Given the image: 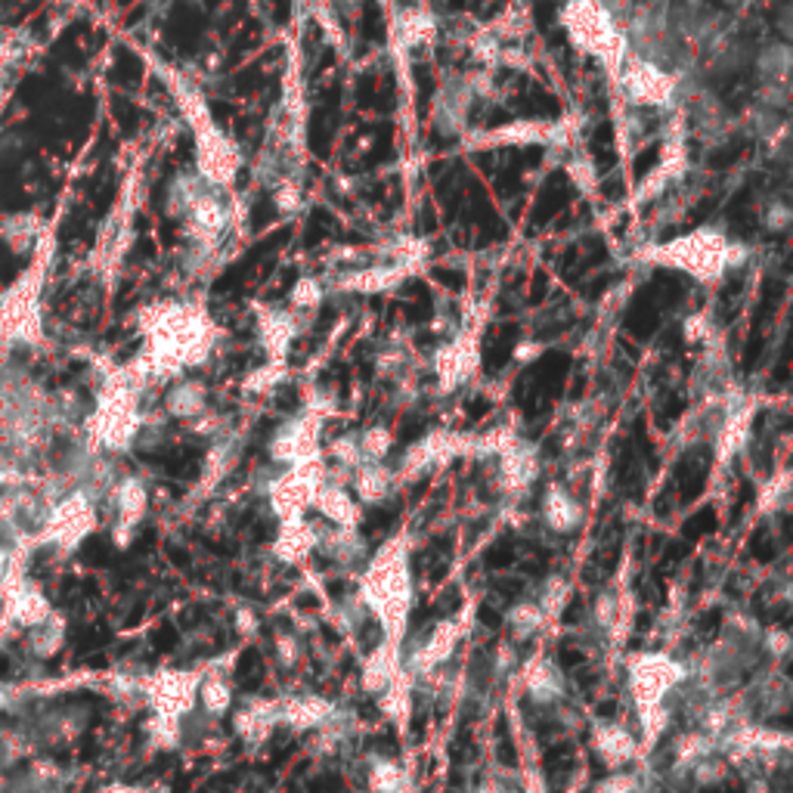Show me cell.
<instances>
[{"instance_id": "1", "label": "cell", "mask_w": 793, "mask_h": 793, "mask_svg": "<svg viewBox=\"0 0 793 793\" xmlns=\"http://www.w3.org/2000/svg\"><path fill=\"white\" fill-rule=\"evenodd\" d=\"M357 595L369 617H375L382 639L406 645V629L416 601V583H412L409 539L391 536L375 552H369Z\"/></svg>"}, {"instance_id": "2", "label": "cell", "mask_w": 793, "mask_h": 793, "mask_svg": "<svg viewBox=\"0 0 793 793\" xmlns=\"http://www.w3.org/2000/svg\"><path fill=\"white\" fill-rule=\"evenodd\" d=\"M626 688L642 725V750H651L670 728V697L691 679V663L670 651H639L626 657Z\"/></svg>"}, {"instance_id": "3", "label": "cell", "mask_w": 793, "mask_h": 793, "mask_svg": "<svg viewBox=\"0 0 793 793\" xmlns=\"http://www.w3.org/2000/svg\"><path fill=\"white\" fill-rule=\"evenodd\" d=\"M642 264L651 267H670L679 270L701 285L719 282L728 270H738L750 258V245L732 239L719 227H697L691 233H682L670 242L645 245L639 255Z\"/></svg>"}, {"instance_id": "4", "label": "cell", "mask_w": 793, "mask_h": 793, "mask_svg": "<svg viewBox=\"0 0 793 793\" xmlns=\"http://www.w3.org/2000/svg\"><path fill=\"white\" fill-rule=\"evenodd\" d=\"M168 211L183 220L186 236L208 255H214L239 224V208L236 199H230V189L205 180L199 171L177 174L168 189Z\"/></svg>"}, {"instance_id": "5", "label": "cell", "mask_w": 793, "mask_h": 793, "mask_svg": "<svg viewBox=\"0 0 793 793\" xmlns=\"http://www.w3.org/2000/svg\"><path fill=\"white\" fill-rule=\"evenodd\" d=\"M558 25L580 53L595 56L605 66L608 78L617 75L629 50V35L611 0H564L558 7Z\"/></svg>"}, {"instance_id": "6", "label": "cell", "mask_w": 793, "mask_h": 793, "mask_svg": "<svg viewBox=\"0 0 793 793\" xmlns=\"http://www.w3.org/2000/svg\"><path fill=\"white\" fill-rule=\"evenodd\" d=\"M174 97L183 109V115L193 124V134H196V171L217 183V186H233L236 183V174L242 168V155L236 149V143L217 128V121L208 109V103L202 100V93H196L189 84H183L180 78L174 75H165Z\"/></svg>"}, {"instance_id": "7", "label": "cell", "mask_w": 793, "mask_h": 793, "mask_svg": "<svg viewBox=\"0 0 793 793\" xmlns=\"http://www.w3.org/2000/svg\"><path fill=\"white\" fill-rule=\"evenodd\" d=\"M614 97L632 109H670L682 93V75L663 66L660 59L639 50H626L617 75L611 78Z\"/></svg>"}, {"instance_id": "8", "label": "cell", "mask_w": 793, "mask_h": 793, "mask_svg": "<svg viewBox=\"0 0 793 793\" xmlns=\"http://www.w3.org/2000/svg\"><path fill=\"white\" fill-rule=\"evenodd\" d=\"M332 412V400L316 394L313 400H307V406L298 412V416L285 419L270 443H267V456L273 465L279 468H292V465H301V462H310V459H320L323 456V443H320V428L326 422V416Z\"/></svg>"}, {"instance_id": "9", "label": "cell", "mask_w": 793, "mask_h": 793, "mask_svg": "<svg viewBox=\"0 0 793 793\" xmlns=\"http://www.w3.org/2000/svg\"><path fill=\"white\" fill-rule=\"evenodd\" d=\"M323 478H326L323 456L292 465V468H282V474H273V481L267 484V499H270V509L279 518V524H292V521L307 518L313 496H316V490H320Z\"/></svg>"}, {"instance_id": "10", "label": "cell", "mask_w": 793, "mask_h": 793, "mask_svg": "<svg viewBox=\"0 0 793 793\" xmlns=\"http://www.w3.org/2000/svg\"><path fill=\"white\" fill-rule=\"evenodd\" d=\"M471 447V434H459V431H431L422 440H416L412 447L403 450L397 468H394V481L397 484H409L419 481L425 474L450 465L453 459L465 456Z\"/></svg>"}, {"instance_id": "11", "label": "cell", "mask_w": 793, "mask_h": 793, "mask_svg": "<svg viewBox=\"0 0 793 793\" xmlns=\"http://www.w3.org/2000/svg\"><path fill=\"white\" fill-rule=\"evenodd\" d=\"M481 363V326H462L456 335L443 341L434 357L431 369L437 375V388L440 394H453L468 385V378L478 372Z\"/></svg>"}, {"instance_id": "12", "label": "cell", "mask_w": 793, "mask_h": 793, "mask_svg": "<svg viewBox=\"0 0 793 793\" xmlns=\"http://www.w3.org/2000/svg\"><path fill=\"white\" fill-rule=\"evenodd\" d=\"M462 620H440L434 623L419 642H412L409 648L403 645V670L412 676V679H425L431 676L440 666H447L450 657L456 654L459 642H462Z\"/></svg>"}, {"instance_id": "13", "label": "cell", "mask_w": 793, "mask_h": 793, "mask_svg": "<svg viewBox=\"0 0 793 793\" xmlns=\"http://www.w3.org/2000/svg\"><path fill=\"white\" fill-rule=\"evenodd\" d=\"M543 474V456L533 440L521 434L496 456V487L509 499H524Z\"/></svg>"}, {"instance_id": "14", "label": "cell", "mask_w": 793, "mask_h": 793, "mask_svg": "<svg viewBox=\"0 0 793 793\" xmlns=\"http://www.w3.org/2000/svg\"><path fill=\"white\" fill-rule=\"evenodd\" d=\"M524 697L536 707H561L567 701V676L552 657L533 654L530 660L518 663Z\"/></svg>"}, {"instance_id": "15", "label": "cell", "mask_w": 793, "mask_h": 793, "mask_svg": "<svg viewBox=\"0 0 793 793\" xmlns=\"http://www.w3.org/2000/svg\"><path fill=\"white\" fill-rule=\"evenodd\" d=\"M301 316L307 313L292 310V307H273V304L258 307V338H261L267 360L273 363L289 360L292 344L301 335Z\"/></svg>"}, {"instance_id": "16", "label": "cell", "mask_w": 793, "mask_h": 793, "mask_svg": "<svg viewBox=\"0 0 793 793\" xmlns=\"http://www.w3.org/2000/svg\"><path fill=\"white\" fill-rule=\"evenodd\" d=\"M589 741H592L598 763L611 772L626 769L632 759L642 753V741L617 719H595L589 728Z\"/></svg>"}, {"instance_id": "17", "label": "cell", "mask_w": 793, "mask_h": 793, "mask_svg": "<svg viewBox=\"0 0 793 793\" xmlns=\"http://www.w3.org/2000/svg\"><path fill=\"white\" fill-rule=\"evenodd\" d=\"M592 620L601 629V636L614 645H620L629 636L632 620H636V595H632L629 586L601 589L595 605H592Z\"/></svg>"}, {"instance_id": "18", "label": "cell", "mask_w": 793, "mask_h": 793, "mask_svg": "<svg viewBox=\"0 0 793 793\" xmlns=\"http://www.w3.org/2000/svg\"><path fill=\"white\" fill-rule=\"evenodd\" d=\"M310 509L320 515L329 527H360L363 524V505L357 502L351 487H347V471H344L341 481L329 478V471H326V478H323L320 490H316Z\"/></svg>"}, {"instance_id": "19", "label": "cell", "mask_w": 793, "mask_h": 793, "mask_svg": "<svg viewBox=\"0 0 793 793\" xmlns=\"http://www.w3.org/2000/svg\"><path fill=\"white\" fill-rule=\"evenodd\" d=\"M230 716H233V732L248 747L267 744L270 735L279 728V707L270 697H245L239 707L230 710Z\"/></svg>"}, {"instance_id": "20", "label": "cell", "mask_w": 793, "mask_h": 793, "mask_svg": "<svg viewBox=\"0 0 793 793\" xmlns=\"http://www.w3.org/2000/svg\"><path fill=\"white\" fill-rule=\"evenodd\" d=\"M583 521H586V509L577 499V493L561 481H552L543 496V524L555 536H570L583 527Z\"/></svg>"}, {"instance_id": "21", "label": "cell", "mask_w": 793, "mask_h": 793, "mask_svg": "<svg viewBox=\"0 0 793 793\" xmlns=\"http://www.w3.org/2000/svg\"><path fill=\"white\" fill-rule=\"evenodd\" d=\"M316 552L326 555L332 564L347 567V570H363L366 558H369V543L366 536L360 533V527H323L320 533V546Z\"/></svg>"}, {"instance_id": "22", "label": "cell", "mask_w": 793, "mask_h": 793, "mask_svg": "<svg viewBox=\"0 0 793 793\" xmlns=\"http://www.w3.org/2000/svg\"><path fill=\"white\" fill-rule=\"evenodd\" d=\"M279 725L292 728V732H316L335 710V704L323 694H292L279 697Z\"/></svg>"}, {"instance_id": "23", "label": "cell", "mask_w": 793, "mask_h": 793, "mask_svg": "<svg viewBox=\"0 0 793 793\" xmlns=\"http://www.w3.org/2000/svg\"><path fill=\"white\" fill-rule=\"evenodd\" d=\"M400 670H403V645L382 639L360 666V688L369 697H378L400 676Z\"/></svg>"}, {"instance_id": "24", "label": "cell", "mask_w": 793, "mask_h": 793, "mask_svg": "<svg viewBox=\"0 0 793 793\" xmlns=\"http://www.w3.org/2000/svg\"><path fill=\"white\" fill-rule=\"evenodd\" d=\"M347 487L360 505H385L397 493L394 468L388 462H363L347 471Z\"/></svg>"}, {"instance_id": "25", "label": "cell", "mask_w": 793, "mask_h": 793, "mask_svg": "<svg viewBox=\"0 0 793 793\" xmlns=\"http://www.w3.org/2000/svg\"><path fill=\"white\" fill-rule=\"evenodd\" d=\"M685 168H688L685 143H682V134H676L673 143H666V152L660 158V165L642 180V186L636 189V193H632V205H645V202H654L657 196H663L666 183H673Z\"/></svg>"}, {"instance_id": "26", "label": "cell", "mask_w": 793, "mask_h": 793, "mask_svg": "<svg viewBox=\"0 0 793 793\" xmlns=\"http://www.w3.org/2000/svg\"><path fill=\"white\" fill-rule=\"evenodd\" d=\"M320 533H323V527L310 524L307 518L304 521H292V524H279L273 555L279 561H285V564H298V561H304L307 555L316 552V546H320Z\"/></svg>"}, {"instance_id": "27", "label": "cell", "mask_w": 793, "mask_h": 793, "mask_svg": "<svg viewBox=\"0 0 793 793\" xmlns=\"http://www.w3.org/2000/svg\"><path fill=\"white\" fill-rule=\"evenodd\" d=\"M196 697H199L202 710H205L211 719H224V716H230V710L236 707V691H233L230 673H224V670H220V666L214 663L205 676H199Z\"/></svg>"}, {"instance_id": "28", "label": "cell", "mask_w": 793, "mask_h": 793, "mask_svg": "<svg viewBox=\"0 0 793 793\" xmlns=\"http://www.w3.org/2000/svg\"><path fill=\"white\" fill-rule=\"evenodd\" d=\"M394 41L406 50H419V47H431L437 41V19L422 10V7H409L400 10L394 19Z\"/></svg>"}, {"instance_id": "29", "label": "cell", "mask_w": 793, "mask_h": 793, "mask_svg": "<svg viewBox=\"0 0 793 793\" xmlns=\"http://www.w3.org/2000/svg\"><path fill=\"white\" fill-rule=\"evenodd\" d=\"M505 626H509L515 642H530L533 636H539V632L549 626V617L543 608H539L536 598H518L515 605L505 611Z\"/></svg>"}, {"instance_id": "30", "label": "cell", "mask_w": 793, "mask_h": 793, "mask_svg": "<svg viewBox=\"0 0 793 793\" xmlns=\"http://www.w3.org/2000/svg\"><path fill=\"white\" fill-rule=\"evenodd\" d=\"M165 403H168V412L174 419L202 416V412L208 409V388L202 382H193V378H183V382L171 385Z\"/></svg>"}, {"instance_id": "31", "label": "cell", "mask_w": 793, "mask_h": 793, "mask_svg": "<svg viewBox=\"0 0 793 793\" xmlns=\"http://www.w3.org/2000/svg\"><path fill=\"white\" fill-rule=\"evenodd\" d=\"M239 456H242V440L236 434H224L214 443L208 459H205V471H202L205 481L211 478V487H214L224 478H230V471L239 465Z\"/></svg>"}, {"instance_id": "32", "label": "cell", "mask_w": 793, "mask_h": 793, "mask_svg": "<svg viewBox=\"0 0 793 793\" xmlns=\"http://www.w3.org/2000/svg\"><path fill=\"white\" fill-rule=\"evenodd\" d=\"M369 793H397L406 781H412V775L397 763L391 756H375L369 759Z\"/></svg>"}, {"instance_id": "33", "label": "cell", "mask_w": 793, "mask_h": 793, "mask_svg": "<svg viewBox=\"0 0 793 793\" xmlns=\"http://www.w3.org/2000/svg\"><path fill=\"white\" fill-rule=\"evenodd\" d=\"M357 443H360L363 462H385L394 453V434L385 425H369L357 431Z\"/></svg>"}, {"instance_id": "34", "label": "cell", "mask_w": 793, "mask_h": 793, "mask_svg": "<svg viewBox=\"0 0 793 793\" xmlns=\"http://www.w3.org/2000/svg\"><path fill=\"white\" fill-rule=\"evenodd\" d=\"M323 298H326V282L320 276H301L289 292V307L301 313H313L323 304Z\"/></svg>"}, {"instance_id": "35", "label": "cell", "mask_w": 793, "mask_h": 793, "mask_svg": "<svg viewBox=\"0 0 793 793\" xmlns=\"http://www.w3.org/2000/svg\"><path fill=\"white\" fill-rule=\"evenodd\" d=\"M592 793H654V781L645 778L642 772H611L605 781H598Z\"/></svg>"}, {"instance_id": "36", "label": "cell", "mask_w": 793, "mask_h": 793, "mask_svg": "<svg viewBox=\"0 0 793 793\" xmlns=\"http://www.w3.org/2000/svg\"><path fill=\"white\" fill-rule=\"evenodd\" d=\"M564 168H567L570 180L577 183L580 193L592 196L595 189H598V180H595V165H592V158H589V152H586V149H580V146L567 149V165H564Z\"/></svg>"}, {"instance_id": "37", "label": "cell", "mask_w": 793, "mask_h": 793, "mask_svg": "<svg viewBox=\"0 0 793 793\" xmlns=\"http://www.w3.org/2000/svg\"><path fill=\"white\" fill-rule=\"evenodd\" d=\"M539 608L546 611V617H558L564 608H567V601H570V580L561 577V574H552L549 580H543V589H539Z\"/></svg>"}, {"instance_id": "38", "label": "cell", "mask_w": 793, "mask_h": 793, "mask_svg": "<svg viewBox=\"0 0 793 793\" xmlns=\"http://www.w3.org/2000/svg\"><path fill=\"white\" fill-rule=\"evenodd\" d=\"M329 459H335V465L341 471H354L357 465H363V453H360V443H357V434H341L329 443L326 450Z\"/></svg>"}, {"instance_id": "39", "label": "cell", "mask_w": 793, "mask_h": 793, "mask_svg": "<svg viewBox=\"0 0 793 793\" xmlns=\"http://www.w3.org/2000/svg\"><path fill=\"white\" fill-rule=\"evenodd\" d=\"M282 378H285V363L267 360L264 366H258L245 378V394H270L273 388H279Z\"/></svg>"}, {"instance_id": "40", "label": "cell", "mask_w": 793, "mask_h": 793, "mask_svg": "<svg viewBox=\"0 0 793 793\" xmlns=\"http://www.w3.org/2000/svg\"><path fill=\"white\" fill-rule=\"evenodd\" d=\"M301 654H304V645H301V636L298 632H276L273 636V657L282 670H295L301 663Z\"/></svg>"}, {"instance_id": "41", "label": "cell", "mask_w": 793, "mask_h": 793, "mask_svg": "<svg viewBox=\"0 0 793 793\" xmlns=\"http://www.w3.org/2000/svg\"><path fill=\"white\" fill-rule=\"evenodd\" d=\"M790 505V471H781L778 478L769 481V490H766V499H759V509L763 512H787Z\"/></svg>"}, {"instance_id": "42", "label": "cell", "mask_w": 793, "mask_h": 793, "mask_svg": "<svg viewBox=\"0 0 793 793\" xmlns=\"http://www.w3.org/2000/svg\"><path fill=\"white\" fill-rule=\"evenodd\" d=\"M790 220H793V211L784 199H769V205L759 211V224L769 233H784L790 227Z\"/></svg>"}, {"instance_id": "43", "label": "cell", "mask_w": 793, "mask_h": 793, "mask_svg": "<svg viewBox=\"0 0 793 793\" xmlns=\"http://www.w3.org/2000/svg\"><path fill=\"white\" fill-rule=\"evenodd\" d=\"M759 645H763V651L775 660H787L790 648H793V639H790V632L787 629H763L759 632Z\"/></svg>"}, {"instance_id": "44", "label": "cell", "mask_w": 793, "mask_h": 793, "mask_svg": "<svg viewBox=\"0 0 793 793\" xmlns=\"http://www.w3.org/2000/svg\"><path fill=\"white\" fill-rule=\"evenodd\" d=\"M233 626H236V632H239V636H245V639H255V636H258V632H261V626H264V620H261L258 608H251V605H242V608H236Z\"/></svg>"}, {"instance_id": "45", "label": "cell", "mask_w": 793, "mask_h": 793, "mask_svg": "<svg viewBox=\"0 0 793 793\" xmlns=\"http://www.w3.org/2000/svg\"><path fill=\"white\" fill-rule=\"evenodd\" d=\"M474 793H521L512 781H502V778H484L478 787H474Z\"/></svg>"}, {"instance_id": "46", "label": "cell", "mask_w": 793, "mask_h": 793, "mask_svg": "<svg viewBox=\"0 0 793 793\" xmlns=\"http://www.w3.org/2000/svg\"><path fill=\"white\" fill-rule=\"evenodd\" d=\"M10 676V657H0V679Z\"/></svg>"}, {"instance_id": "47", "label": "cell", "mask_w": 793, "mask_h": 793, "mask_svg": "<svg viewBox=\"0 0 793 793\" xmlns=\"http://www.w3.org/2000/svg\"><path fill=\"white\" fill-rule=\"evenodd\" d=\"M691 4H694V0H691Z\"/></svg>"}]
</instances>
